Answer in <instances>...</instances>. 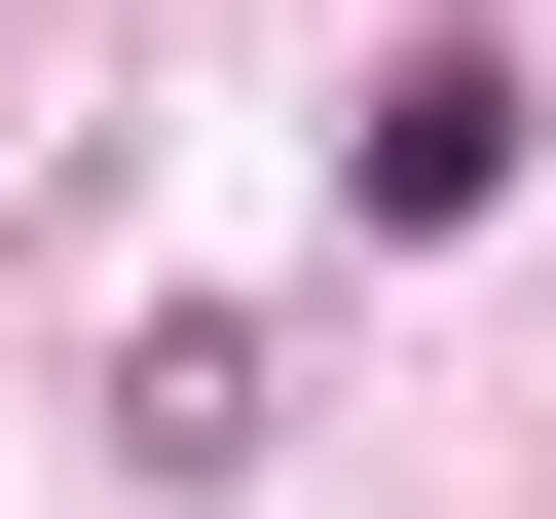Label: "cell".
Masks as SVG:
<instances>
[{
	"label": "cell",
	"instance_id": "cell-1",
	"mask_svg": "<svg viewBox=\"0 0 556 519\" xmlns=\"http://www.w3.org/2000/svg\"><path fill=\"white\" fill-rule=\"evenodd\" d=\"M334 186H371V223H482V186H519V38H408V75L334 112Z\"/></svg>",
	"mask_w": 556,
	"mask_h": 519
}]
</instances>
